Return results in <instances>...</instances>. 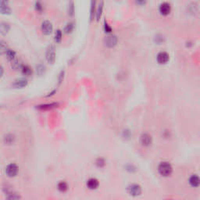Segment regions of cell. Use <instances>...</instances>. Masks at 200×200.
I'll return each instance as SVG.
<instances>
[{"label": "cell", "mask_w": 200, "mask_h": 200, "mask_svg": "<svg viewBox=\"0 0 200 200\" xmlns=\"http://www.w3.org/2000/svg\"><path fill=\"white\" fill-rule=\"evenodd\" d=\"M56 47L54 45H49L48 48H46V52H45V59L48 64H54L56 61Z\"/></svg>", "instance_id": "cell-1"}, {"label": "cell", "mask_w": 200, "mask_h": 200, "mask_svg": "<svg viewBox=\"0 0 200 200\" xmlns=\"http://www.w3.org/2000/svg\"><path fill=\"white\" fill-rule=\"evenodd\" d=\"M158 171L161 176L164 177H168L169 175L171 174L173 169H172L171 165L168 164L167 162H163L159 165L158 167Z\"/></svg>", "instance_id": "cell-2"}, {"label": "cell", "mask_w": 200, "mask_h": 200, "mask_svg": "<svg viewBox=\"0 0 200 200\" xmlns=\"http://www.w3.org/2000/svg\"><path fill=\"white\" fill-rule=\"evenodd\" d=\"M159 13L163 17H167L170 14L172 11L171 4L168 2H163L159 5L158 8Z\"/></svg>", "instance_id": "cell-3"}, {"label": "cell", "mask_w": 200, "mask_h": 200, "mask_svg": "<svg viewBox=\"0 0 200 200\" xmlns=\"http://www.w3.org/2000/svg\"><path fill=\"white\" fill-rule=\"evenodd\" d=\"M118 42V39L117 35H107V36L104 39V44L107 48H112L115 47Z\"/></svg>", "instance_id": "cell-4"}, {"label": "cell", "mask_w": 200, "mask_h": 200, "mask_svg": "<svg viewBox=\"0 0 200 200\" xmlns=\"http://www.w3.org/2000/svg\"><path fill=\"white\" fill-rule=\"evenodd\" d=\"M41 29L45 35H50L53 31V25L48 20H44L42 23Z\"/></svg>", "instance_id": "cell-5"}, {"label": "cell", "mask_w": 200, "mask_h": 200, "mask_svg": "<svg viewBox=\"0 0 200 200\" xmlns=\"http://www.w3.org/2000/svg\"><path fill=\"white\" fill-rule=\"evenodd\" d=\"M0 11L3 15H10L11 14V9L10 6V0H1Z\"/></svg>", "instance_id": "cell-6"}, {"label": "cell", "mask_w": 200, "mask_h": 200, "mask_svg": "<svg viewBox=\"0 0 200 200\" xmlns=\"http://www.w3.org/2000/svg\"><path fill=\"white\" fill-rule=\"evenodd\" d=\"M170 60V55L167 52H160L156 56V61L159 64H167Z\"/></svg>", "instance_id": "cell-7"}, {"label": "cell", "mask_w": 200, "mask_h": 200, "mask_svg": "<svg viewBox=\"0 0 200 200\" xmlns=\"http://www.w3.org/2000/svg\"><path fill=\"white\" fill-rule=\"evenodd\" d=\"M18 167L15 164H10L6 167V173L8 177H15L18 173Z\"/></svg>", "instance_id": "cell-8"}, {"label": "cell", "mask_w": 200, "mask_h": 200, "mask_svg": "<svg viewBox=\"0 0 200 200\" xmlns=\"http://www.w3.org/2000/svg\"><path fill=\"white\" fill-rule=\"evenodd\" d=\"M27 80L26 78H19L16 80L13 84V87L15 89H23L27 85Z\"/></svg>", "instance_id": "cell-9"}, {"label": "cell", "mask_w": 200, "mask_h": 200, "mask_svg": "<svg viewBox=\"0 0 200 200\" xmlns=\"http://www.w3.org/2000/svg\"><path fill=\"white\" fill-rule=\"evenodd\" d=\"M103 10H104V1L103 0H100V2H98V6H97L96 14H95V19H96L97 21H99L101 17H102Z\"/></svg>", "instance_id": "cell-10"}, {"label": "cell", "mask_w": 200, "mask_h": 200, "mask_svg": "<svg viewBox=\"0 0 200 200\" xmlns=\"http://www.w3.org/2000/svg\"><path fill=\"white\" fill-rule=\"evenodd\" d=\"M97 4L96 0H92L90 5V21H92L94 18H95V14H96Z\"/></svg>", "instance_id": "cell-11"}, {"label": "cell", "mask_w": 200, "mask_h": 200, "mask_svg": "<svg viewBox=\"0 0 200 200\" xmlns=\"http://www.w3.org/2000/svg\"><path fill=\"white\" fill-rule=\"evenodd\" d=\"M99 182L96 178H90L87 181V187L91 190H95V189H98Z\"/></svg>", "instance_id": "cell-12"}, {"label": "cell", "mask_w": 200, "mask_h": 200, "mask_svg": "<svg viewBox=\"0 0 200 200\" xmlns=\"http://www.w3.org/2000/svg\"><path fill=\"white\" fill-rule=\"evenodd\" d=\"M128 192L132 195H139L142 192V189L139 185H132L128 187Z\"/></svg>", "instance_id": "cell-13"}, {"label": "cell", "mask_w": 200, "mask_h": 200, "mask_svg": "<svg viewBox=\"0 0 200 200\" xmlns=\"http://www.w3.org/2000/svg\"><path fill=\"white\" fill-rule=\"evenodd\" d=\"M141 142L145 146H148L152 142V138L148 134H144L141 137Z\"/></svg>", "instance_id": "cell-14"}, {"label": "cell", "mask_w": 200, "mask_h": 200, "mask_svg": "<svg viewBox=\"0 0 200 200\" xmlns=\"http://www.w3.org/2000/svg\"><path fill=\"white\" fill-rule=\"evenodd\" d=\"M10 30V25L6 22H2L0 25V31L2 35H7Z\"/></svg>", "instance_id": "cell-15"}, {"label": "cell", "mask_w": 200, "mask_h": 200, "mask_svg": "<svg viewBox=\"0 0 200 200\" xmlns=\"http://www.w3.org/2000/svg\"><path fill=\"white\" fill-rule=\"evenodd\" d=\"M75 14V4L73 0H70L67 6V14L70 17H73Z\"/></svg>", "instance_id": "cell-16"}, {"label": "cell", "mask_w": 200, "mask_h": 200, "mask_svg": "<svg viewBox=\"0 0 200 200\" xmlns=\"http://www.w3.org/2000/svg\"><path fill=\"white\" fill-rule=\"evenodd\" d=\"M74 27L75 24L72 21L68 22V23L66 24L65 27H64V32H65L66 34H67V35L71 34V33L73 31V30H74Z\"/></svg>", "instance_id": "cell-17"}, {"label": "cell", "mask_w": 200, "mask_h": 200, "mask_svg": "<svg viewBox=\"0 0 200 200\" xmlns=\"http://www.w3.org/2000/svg\"><path fill=\"white\" fill-rule=\"evenodd\" d=\"M20 70H21V73L23 75L27 76V77L32 74V69L27 65H22L21 67H20Z\"/></svg>", "instance_id": "cell-18"}, {"label": "cell", "mask_w": 200, "mask_h": 200, "mask_svg": "<svg viewBox=\"0 0 200 200\" xmlns=\"http://www.w3.org/2000/svg\"><path fill=\"white\" fill-rule=\"evenodd\" d=\"M35 9L39 14H42L44 10V5L41 0H36L35 2Z\"/></svg>", "instance_id": "cell-19"}, {"label": "cell", "mask_w": 200, "mask_h": 200, "mask_svg": "<svg viewBox=\"0 0 200 200\" xmlns=\"http://www.w3.org/2000/svg\"><path fill=\"white\" fill-rule=\"evenodd\" d=\"M58 103L56 102H53V103L51 104H45V105H42V106H39L38 109L42 110H51V109H53V108L57 107Z\"/></svg>", "instance_id": "cell-20"}, {"label": "cell", "mask_w": 200, "mask_h": 200, "mask_svg": "<svg viewBox=\"0 0 200 200\" xmlns=\"http://www.w3.org/2000/svg\"><path fill=\"white\" fill-rule=\"evenodd\" d=\"M57 189L58 190L61 192H67L68 189V185L67 184V182L65 181H60L57 185Z\"/></svg>", "instance_id": "cell-21"}, {"label": "cell", "mask_w": 200, "mask_h": 200, "mask_svg": "<svg viewBox=\"0 0 200 200\" xmlns=\"http://www.w3.org/2000/svg\"><path fill=\"white\" fill-rule=\"evenodd\" d=\"M63 39V33L61 30H57L55 33V36H54V40L56 43H60Z\"/></svg>", "instance_id": "cell-22"}, {"label": "cell", "mask_w": 200, "mask_h": 200, "mask_svg": "<svg viewBox=\"0 0 200 200\" xmlns=\"http://www.w3.org/2000/svg\"><path fill=\"white\" fill-rule=\"evenodd\" d=\"M36 72L37 74L39 75V76H42L45 73V67L42 64H39L36 67Z\"/></svg>", "instance_id": "cell-23"}, {"label": "cell", "mask_w": 200, "mask_h": 200, "mask_svg": "<svg viewBox=\"0 0 200 200\" xmlns=\"http://www.w3.org/2000/svg\"><path fill=\"white\" fill-rule=\"evenodd\" d=\"M95 165H96L97 167L102 168L106 165V162H105L104 159H102V158H98L96 161H95Z\"/></svg>", "instance_id": "cell-24"}, {"label": "cell", "mask_w": 200, "mask_h": 200, "mask_svg": "<svg viewBox=\"0 0 200 200\" xmlns=\"http://www.w3.org/2000/svg\"><path fill=\"white\" fill-rule=\"evenodd\" d=\"M4 141L7 144H12L14 142V136L12 135H6L4 138Z\"/></svg>", "instance_id": "cell-25"}, {"label": "cell", "mask_w": 200, "mask_h": 200, "mask_svg": "<svg viewBox=\"0 0 200 200\" xmlns=\"http://www.w3.org/2000/svg\"><path fill=\"white\" fill-rule=\"evenodd\" d=\"M103 29H104V31H105V32L108 33V34H110V33H111V31H112V27H110V25H109V23H108L107 22H106V20H104Z\"/></svg>", "instance_id": "cell-26"}, {"label": "cell", "mask_w": 200, "mask_h": 200, "mask_svg": "<svg viewBox=\"0 0 200 200\" xmlns=\"http://www.w3.org/2000/svg\"><path fill=\"white\" fill-rule=\"evenodd\" d=\"M64 76H65V71L64 70H61L60 73H59V76H58V81H59V85H60L64 79Z\"/></svg>", "instance_id": "cell-27"}, {"label": "cell", "mask_w": 200, "mask_h": 200, "mask_svg": "<svg viewBox=\"0 0 200 200\" xmlns=\"http://www.w3.org/2000/svg\"><path fill=\"white\" fill-rule=\"evenodd\" d=\"M190 183L192 185H195V186H196V185H198V184H199V179H198V177L193 176V177L190 179Z\"/></svg>", "instance_id": "cell-28"}, {"label": "cell", "mask_w": 200, "mask_h": 200, "mask_svg": "<svg viewBox=\"0 0 200 200\" xmlns=\"http://www.w3.org/2000/svg\"><path fill=\"white\" fill-rule=\"evenodd\" d=\"M134 1H135V3L136 4L137 6H144L146 5L148 0H134Z\"/></svg>", "instance_id": "cell-29"}, {"label": "cell", "mask_w": 200, "mask_h": 200, "mask_svg": "<svg viewBox=\"0 0 200 200\" xmlns=\"http://www.w3.org/2000/svg\"><path fill=\"white\" fill-rule=\"evenodd\" d=\"M8 195L7 198H10V199H16V198H20V195H18L17 193H15V192H10L8 193Z\"/></svg>", "instance_id": "cell-30"}, {"label": "cell", "mask_w": 200, "mask_h": 200, "mask_svg": "<svg viewBox=\"0 0 200 200\" xmlns=\"http://www.w3.org/2000/svg\"><path fill=\"white\" fill-rule=\"evenodd\" d=\"M164 37L160 35H156V38H155V41H156V42L157 43V44H161L162 42H164Z\"/></svg>", "instance_id": "cell-31"}, {"label": "cell", "mask_w": 200, "mask_h": 200, "mask_svg": "<svg viewBox=\"0 0 200 200\" xmlns=\"http://www.w3.org/2000/svg\"><path fill=\"white\" fill-rule=\"evenodd\" d=\"M1 76H3V68H2V67H1Z\"/></svg>", "instance_id": "cell-32"}]
</instances>
